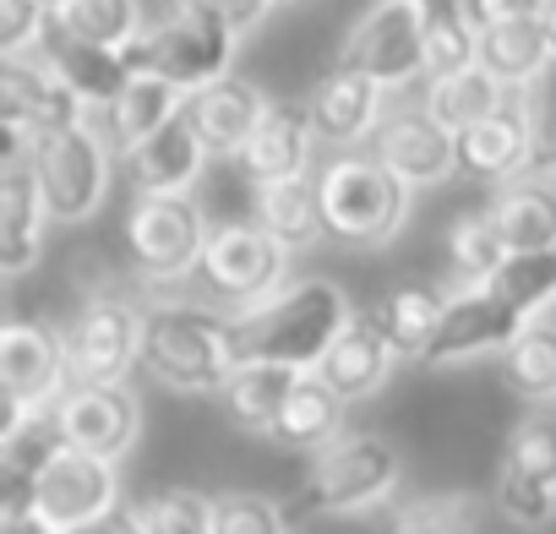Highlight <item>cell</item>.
<instances>
[{
  "label": "cell",
  "instance_id": "cell-1",
  "mask_svg": "<svg viewBox=\"0 0 556 534\" xmlns=\"http://www.w3.org/2000/svg\"><path fill=\"white\" fill-rule=\"evenodd\" d=\"M350 322L355 306L333 279H290L273 295L229 312V349L235 366H290L312 377Z\"/></svg>",
  "mask_w": 556,
  "mask_h": 534
},
{
  "label": "cell",
  "instance_id": "cell-2",
  "mask_svg": "<svg viewBox=\"0 0 556 534\" xmlns=\"http://www.w3.org/2000/svg\"><path fill=\"white\" fill-rule=\"evenodd\" d=\"M142 371L186 398H224L235 377L229 317L202 301L142 306Z\"/></svg>",
  "mask_w": 556,
  "mask_h": 534
},
{
  "label": "cell",
  "instance_id": "cell-3",
  "mask_svg": "<svg viewBox=\"0 0 556 534\" xmlns=\"http://www.w3.org/2000/svg\"><path fill=\"white\" fill-rule=\"evenodd\" d=\"M323 186V213H328V234L350 240V245H382L404 229L409 218V186L382 169L371 153H339L323 164L317 175Z\"/></svg>",
  "mask_w": 556,
  "mask_h": 534
},
{
  "label": "cell",
  "instance_id": "cell-4",
  "mask_svg": "<svg viewBox=\"0 0 556 534\" xmlns=\"http://www.w3.org/2000/svg\"><path fill=\"white\" fill-rule=\"evenodd\" d=\"M235 44L240 39L224 23H213V17H202L191 7H175L164 23H153L126 50V61H131V72H148V77H164L180 93H197V88H213V82L235 77L229 72Z\"/></svg>",
  "mask_w": 556,
  "mask_h": 534
},
{
  "label": "cell",
  "instance_id": "cell-5",
  "mask_svg": "<svg viewBox=\"0 0 556 534\" xmlns=\"http://www.w3.org/2000/svg\"><path fill=\"white\" fill-rule=\"evenodd\" d=\"M399 491V453L377 431H344L312 458L306 507L312 512H366Z\"/></svg>",
  "mask_w": 556,
  "mask_h": 534
},
{
  "label": "cell",
  "instance_id": "cell-6",
  "mask_svg": "<svg viewBox=\"0 0 556 534\" xmlns=\"http://www.w3.org/2000/svg\"><path fill=\"white\" fill-rule=\"evenodd\" d=\"M34 169L45 186V202L61 224H83L99 213V202L110 196L115 180V148L104 142V131L93 126V115L72 131H55L34 148Z\"/></svg>",
  "mask_w": 556,
  "mask_h": 534
},
{
  "label": "cell",
  "instance_id": "cell-7",
  "mask_svg": "<svg viewBox=\"0 0 556 534\" xmlns=\"http://www.w3.org/2000/svg\"><path fill=\"white\" fill-rule=\"evenodd\" d=\"M207 234H213V224L197 207V196H137V207L126 218L131 262L153 284L186 279L191 267H202Z\"/></svg>",
  "mask_w": 556,
  "mask_h": 534
},
{
  "label": "cell",
  "instance_id": "cell-8",
  "mask_svg": "<svg viewBox=\"0 0 556 534\" xmlns=\"http://www.w3.org/2000/svg\"><path fill=\"white\" fill-rule=\"evenodd\" d=\"M339 66L371 77L377 88L399 93L415 77H426V34H420V0H377L350 28Z\"/></svg>",
  "mask_w": 556,
  "mask_h": 534
},
{
  "label": "cell",
  "instance_id": "cell-9",
  "mask_svg": "<svg viewBox=\"0 0 556 534\" xmlns=\"http://www.w3.org/2000/svg\"><path fill=\"white\" fill-rule=\"evenodd\" d=\"M66 366L72 387L126 382V371L142 366V306L121 295H93L66 328Z\"/></svg>",
  "mask_w": 556,
  "mask_h": 534
},
{
  "label": "cell",
  "instance_id": "cell-10",
  "mask_svg": "<svg viewBox=\"0 0 556 534\" xmlns=\"http://www.w3.org/2000/svg\"><path fill=\"white\" fill-rule=\"evenodd\" d=\"M202 279L213 295L251 306V301L273 295L278 284H290V245L278 234H267L256 218L218 224L207 234V251H202Z\"/></svg>",
  "mask_w": 556,
  "mask_h": 534
},
{
  "label": "cell",
  "instance_id": "cell-11",
  "mask_svg": "<svg viewBox=\"0 0 556 534\" xmlns=\"http://www.w3.org/2000/svg\"><path fill=\"white\" fill-rule=\"evenodd\" d=\"M0 387H7V409H12L7 425L28 415H50L72 387L66 333H55L50 322H12L0 333Z\"/></svg>",
  "mask_w": 556,
  "mask_h": 534
},
{
  "label": "cell",
  "instance_id": "cell-12",
  "mask_svg": "<svg viewBox=\"0 0 556 534\" xmlns=\"http://www.w3.org/2000/svg\"><path fill=\"white\" fill-rule=\"evenodd\" d=\"M523 328L529 322L491 284H458L447 295V306H442V328H437V339H431L420 366L437 371V366H469L480 355H507Z\"/></svg>",
  "mask_w": 556,
  "mask_h": 534
},
{
  "label": "cell",
  "instance_id": "cell-13",
  "mask_svg": "<svg viewBox=\"0 0 556 534\" xmlns=\"http://www.w3.org/2000/svg\"><path fill=\"white\" fill-rule=\"evenodd\" d=\"M371 158L382 169H393L409 191H426V186H442L447 175H458V137L426 104H404V110H388V120L377 126Z\"/></svg>",
  "mask_w": 556,
  "mask_h": 534
},
{
  "label": "cell",
  "instance_id": "cell-14",
  "mask_svg": "<svg viewBox=\"0 0 556 534\" xmlns=\"http://www.w3.org/2000/svg\"><path fill=\"white\" fill-rule=\"evenodd\" d=\"M115 507H121V469L110 458H93V453H77V447H66L34 491V512L61 534L99 523Z\"/></svg>",
  "mask_w": 556,
  "mask_h": 534
},
{
  "label": "cell",
  "instance_id": "cell-15",
  "mask_svg": "<svg viewBox=\"0 0 556 534\" xmlns=\"http://www.w3.org/2000/svg\"><path fill=\"white\" fill-rule=\"evenodd\" d=\"M55 425L66 436V447L93 453V458H126L137 447L142 431V404L126 382H99V387H66V398L55 404Z\"/></svg>",
  "mask_w": 556,
  "mask_h": 534
},
{
  "label": "cell",
  "instance_id": "cell-16",
  "mask_svg": "<svg viewBox=\"0 0 556 534\" xmlns=\"http://www.w3.org/2000/svg\"><path fill=\"white\" fill-rule=\"evenodd\" d=\"M0 115H7V131H23L34 142H45V137L72 131V126L88 120L83 99L39 55L0 61Z\"/></svg>",
  "mask_w": 556,
  "mask_h": 534
},
{
  "label": "cell",
  "instance_id": "cell-17",
  "mask_svg": "<svg viewBox=\"0 0 556 534\" xmlns=\"http://www.w3.org/2000/svg\"><path fill=\"white\" fill-rule=\"evenodd\" d=\"M50 202L39 186L34 158L0 164V274L23 279L34 274V262L45 256V229H50Z\"/></svg>",
  "mask_w": 556,
  "mask_h": 534
},
{
  "label": "cell",
  "instance_id": "cell-18",
  "mask_svg": "<svg viewBox=\"0 0 556 534\" xmlns=\"http://www.w3.org/2000/svg\"><path fill=\"white\" fill-rule=\"evenodd\" d=\"M180 115H186V126L197 131V142L207 148V158H240V148L251 142V131H256L262 115H267V99H262V88H251L245 77H224V82H213V88L186 93Z\"/></svg>",
  "mask_w": 556,
  "mask_h": 534
},
{
  "label": "cell",
  "instance_id": "cell-19",
  "mask_svg": "<svg viewBox=\"0 0 556 534\" xmlns=\"http://www.w3.org/2000/svg\"><path fill=\"white\" fill-rule=\"evenodd\" d=\"M312 126H317V142L328 148H355L366 137H377V126L388 120V88H377L371 77L339 66L317 82L312 104H306Z\"/></svg>",
  "mask_w": 556,
  "mask_h": 534
},
{
  "label": "cell",
  "instance_id": "cell-20",
  "mask_svg": "<svg viewBox=\"0 0 556 534\" xmlns=\"http://www.w3.org/2000/svg\"><path fill=\"white\" fill-rule=\"evenodd\" d=\"M312 148H317V126L306 110L295 104H267L262 126L251 131V142L240 148V175L251 186H278V180H295L312 175Z\"/></svg>",
  "mask_w": 556,
  "mask_h": 534
},
{
  "label": "cell",
  "instance_id": "cell-21",
  "mask_svg": "<svg viewBox=\"0 0 556 534\" xmlns=\"http://www.w3.org/2000/svg\"><path fill=\"white\" fill-rule=\"evenodd\" d=\"M39 61L83 99L88 115H93V110H110V104L126 93V82H131V61H126L121 50L83 44V39L66 34L61 23H50V34H45V44H39Z\"/></svg>",
  "mask_w": 556,
  "mask_h": 534
},
{
  "label": "cell",
  "instance_id": "cell-22",
  "mask_svg": "<svg viewBox=\"0 0 556 534\" xmlns=\"http://www.w3.org/2000/svg\"><path fill=\"white\" fill-rule=\"evenodd\" d=\"M393 366H399V355H393V344L382 339L377 317H361V312H355V322L339 333V344L328 349V360L317 366V377H323L344 404H361V398H371V393L388 387Z\"/></svg>",
  "mask_w": 556,
  "mask_h": 534
},
{
  "label": "cell",
  "instance_id": "cell-23",
  "mask_svg": "<svg viewBox=\"0 0 556 534\" xmlns=\"http://www.w3.org/2000/svg\"><path fill=\"white\" fill-rule=\"evenodd\" d=\"M180 104H186V93H180V88H169L164 77L131 72L126 93H121L110 110H93V126L104 131V142H110L121 158H131L148 137H159V131L180 115Z\"/></svg>",
  "mask_w": 556,
  "mask_h": 534
},
{
  "label": "cell",
  "instance_id": "cell-24",
  "mask_svg": "<svg viewBox=\"0 0 556 534\" xmlns=\"http://www.w3.org/2000/svg\"><path fill=\"white\" fill-rule=\"evenodd\" d=\"M202 164H207V148L197 142L186 115H175L159 137H148L126 158V169H131L142 196H191V186L202 180Z\"/></svg>",
  "mask_w": 556,
  "mask_h": 534
},
{
  "label": "cell",
  "instance_id": "cell-25",
  "mask_svg": "<svg viewBox=\"0 0 556 534\" xmlns=\"http://www.w3.org/2000/svg\"><path fill=\"white\" fill-rule=\"evenodd\" d=\"M458 169L469 180H491V186H507L529 169V131H523V115L518 104L485 115L480 126L458 131Z\"/></svg>",
  "mask_w": 556,
  "mask_h": 534
},
{
  "label": "cell",
  "instance_id": "cell-26",
  "mask_svg": "<svg viewBox=\"0 0 556 534\" xmlns=\"http://www.w3.org/2000/svg\"><path fill=\"white\" fill-rule=\"evenodd\" d=\"M491 218H496V234L507 240V251H556V180L518 175V180L496 186Z\"/></svg>",
  "mask_w": 556,
  "mask_h": 534
},
{
  "label": "cell",
  "instance_id": "cell-27",
  "mask_svg": "<svg viewBox=\"0 0 556 534\" xmlns=\"http://www.w3.org/2000/svg\"><path fill=\"white\" fill-rule=\"evenodd\" d=\"M344 398L312 371V377H301L295 382V393H290V404L278 409V420H273V431H267V442H278V447H290V453H323L328 442H339L344 436Z\"/></svg>",
  "mask_w": 556,
  "mask_h": 534
},
{
  "label": "cell",
  "instance_id": "cell-28",
  "mask_svg": "<svg viewBox=\"0 0 556 534\" xmlns=\"http://www.w3.org/2000/svg\"><path fill=\"white\" fill-rule=\"evenodd\" d=\"M61 453H66V436L55 425V409L50 415L12 420L7 436H0V463H7V507H34V491H39V480L50 474V463Z\"/></svg>",
  "mask_w": 556,
  "mask_h": 534
},
{
  "label": "cell",
  "instance_id": "cell-29",
  "mask_svg": "<svg viewBox=\"0 0 556 534\" xmlns=\"http://www.w3.org/2000/svg\"><path fill=\"white\" fill-rule=\"evenodd\" d=\"M256 224L267 234H278L290 251L295 245H317L328 240V213H323V186L312 175L278 180V186H256Z\"/></svg>",
  "mask_w": 556,
  "mask_h": 534
},
{
  "label": "cell",
  "instance_id": "cell-30",
  "mask_svg": "<svg viewBox=\"0 0 556 534\" xmlns=\"http://www.w3.org/2000/svg\"><path fill=\"white\" fill-rule=\"evenodd\" d=\"M420 34H426V82L480 66V28L464 0H420Z\"/></svg>",
  "mask_w": 556,
  "mask_h": 534
},
{
  "label": "cell",
  "instance_id": "cell-31",
  "mask_svg": "<svg viewBox=\"0 0 556 534\" xmlns=\"http://www.w3.org/2000/svg\"><path fill=\"white\" fill-rule=\"evenodd\" d=\"M442 306H447V295H437L426 284H399L393 295H382V306L371 317L399 360H426V349L442 328Z\"/></svg>",
  "mask_w": 556,
  "mask_h": 534
},
{
  "label": "cell",
  "instance_id": "cell-32",
  "mask_svg": "<svg viewBox=\"0 0 556 534\" xmlns=\"http://www.w3.org/2000/svg\"><path fill=\"white\" fill-rule=\"evenodd\" d=\"M301 377H306V371H290V366H235V377H229V387H224L229 420H235L240 431L267 436L273 420H278V409L290 404V393H295Z\"/></svg>",
  "mask_w": 556,
  "mask_h": 534
},
{
  "label": "cell",
  "instance_id": "cell-33",
  "mask_svg": "<svg viewBox=\"0 0 556 534\" xmlns=\"http://www.w3.org/2000/svg\"><path fill=\"white\" fill-rule=\"evenodd\" d=\"M420 104H426V110L458 137V131L480 126L485 115L507 110V88H502L485 66H469V72H453V77H431Z\"/></svg>",
  "mask_w": 556,
  "mask_h": 534
},
{
  "label": "cell",
  "instance_id": "cell-34",
  "mask_svg": "<svg viewBox=\"0 0 556 534\" xmlns=\"http://www.w3.org/2000/svg\"><path fill=\"white\" fill-rule=\"evenodd\" d=\"M480 66L502 82V88H523L551 66L545 34L540 23H502V28H480Z\"/></svg>",
  "mask_w": 556,
  "mask_h": 534
},
{
  "label": "cell",
  "instance_id": "cell-35",
  "mask_svg": "<svg viewBox=\"0 0 556 534\" xmlns=\"http://www.w3.org/2000/svg\"><path fill=\"white\" fill-rule=\"evenodd\" d=\"M491 290L523 322H545V312L556 306V251H507V262L496 267Z\"/></svg>",
  "mask_w": 556,
  "mask_h": 534
},
{
  "label": "cell",
  "instance_id": "cell-36",
  "mask_svg": "<svg viewBox=\"0 0 556 534\" xmlns=\"http://www.w3.org/2000/svg\"><path fill=\"white\" fill-rule=\"evenodd\" d=\"M502 382L523 404H556V322H529L502 355Z\"/></svg>",
  "mask_w": 556,
  "mask_h": 534
},
{
  "label": "cell",
  "instance_id": "cell-37",
  "mask_svg": "<svg viewBox=\"0 0 556 534\" xmlns=\"http://www.w3.org/2000/svg\"><path fill=\"white\" fill-rule=\"evenodd\" d=\"M447 262H453V279L458 284H491L496 267L507 262V240L496 234V218L491 207H475V213H458L453 229H447Z\"/></svg>",
  "mask_w": 556,
  "mask_h": 534
},
{
  "label": "cell",
  "instance_id": "cell-38",
  "mask_svg": "<svg viewBox=\"0 0 556 534\" xmlns=\"http://www.w3.org/2000/svg\"><path fill=\"white\" fill-rule=\"evenodd\" d=\"M66 34H77L83 44H99V50H131L148 28H142V0H77L72 12L55 17Z\"/></svg>",
  "mask_w": 556,
  "mask_h": 534
},
{
  "label": "cell",
  "instance_id": "cell-39",
  "mask_svg": "<svg viewBox=\"0 0 556 534\" xmlns=\"http://www.w3.org/2000/svg\"><path fill=\"white\" fill-rule=\"evenodd\" d=\"M518 115H523V131H529V169L523 175H540V180H556V61L518 88Z\"/></svg>",
  "mask_w": 556,
  "mask_h": 534
},
{
  "label": "cell",
  "instance_id": "cell-40",
  "mask_svg": "<svg viewBox=\"0 0 556 534\" xmlns=\"http://www.w3.org/2000/svg\"><path fill=\"white\" fill-rule=\"evenodd\" d=\"M137 512H142V529H148V534H218V523H213V496H202V491H191V485L159 491V496H148Z\"/></svg>",
  "mask_w": 556,
  "mask_h": 534
},
{
  "label": "cell",
  "instance_id": "cell-41",
  "mask_svg": "<svg viewBox=\"0 0 556 534\" xmlns=\"http://www.w3.org/2000/svg\"><path fill=\"white\" fill-rule=\"evenodd\" d=\"M502 463H513L518 474L540 480L556 491V415H523L507 436V453Z\"/></svg>",
  "mask_w": 556,
  "mask_h": 534
},
{
  "label": "cell",
  "instance_id": "cell-42",
  "mask_svg": "<svg viewBox=\"0 0 556 534\" xmlns=\"http://www.w3.org/2000/svg\"><path fill=\"white\" fill-rule=\"evenodd\" d=\"M491 501L502 507V518H513V523H523V529H540V523L556 518V491L540 485V480H529V474H518L513 463L496 469Z\"/></svg>",
  "mask_w": 556,
  "mask_h": 534
},
{
  "label": "cell",
  "instance_id": "cell-43",
  "mask_svg": "<svg viewBox=\"0 0 556 534\" xmlns=\"http://www.w3.org/2000/svg\"><path fill=\"white\" fill-rule=\"evenodd\" d=\"M213 523H218V534H290V518L278 512V501L262 496V491L213 496Z\"/></svg>",
  "mask_w": 556,
  "mask_h": 534
},
{
  "label": "cell",
  "instance_id": "cell-44",
  "mask_svg": "<svg viewBox=\"0 0 556 534\" xmlns=\"http://www.w3.org/2000/svg\"><path fill=\"white\" fill-rule=\"evenodd\" d=\"M50 23H55V17L39 7V0H0V61L39 55Z\"/></svg>",
  "mask_w": 556,
  "mask_h": 534
},
{
  "label": "cell",
  "instance_id": "cell-45",
  "mask_svg": "<svg viewBox=\"0 0 556 534\" xmlns=\"http://www.w3.org/2000/svg\"><path fill=\"white\" fill-rule=\"evenodd\" d=\"M175 7H191V12L224 23L235 39H245V34H256L267 23V12L278 7V0H175Z\"/></svg>",
  "mask_w": 556,
  "mask_h": 534
},
{
  "label": "cell",
  "instance_id": "cell-46",
  "mask_svg": "<svg viewBox=\"0 0 556 534\" xmlns=\"http://www.w3.org/2000/svg\"><path fill=\"white\" fill-rule=\"evenodd\" d=\"M475 28H502V23H540L551 0H464Z\"/></svg>",
  "mask_w": 556,
  "mask_h": 534
},
{
  "label": "cell",
  "instance_id": "cell-47",
  "mask_svg": "<svg viewBox=\"0 0 556 534\" xmlns=\"http://www.w3.org/2000/svg\"><path fill=\"white\" fill-rule=\"evenodd\" d=\"M393 534H464V529H458V518H453L447 501H420V507H409L399 518Z\"/></svg>",
  "mask_w": 556,
  "mask_h": 534
},
{
  "label": "cell",
  "instance_id": "cell-48",
  "mask_svg": "<svg viewBox=\"0 0 556 534\" xmlns=\"http://www.w3.org/2000/svg\"><path fill=\"white\" fill-rule=\"evenodd\" d=\"M72 534H148V529H142V512H137V507H115L110 518L83 523V529H72Z\"/></svg>",
  "mask_w": 556,
  "mask_h": 534
},
{
  "label": "cell",
  "instance_id": "cell-49",
  "mask_svg": "<svg viewBox=\"0 0 556 534\" xmlns=\"http://www.w3.org/2000/svg\"><path fill=\"white\" fill-rule=\"evenodd\" d=\"M0 534H61V529H50L34 507H7V518H0Z\"/></svg>",
  "mask_w": 556,
  "mask_h": 534
},
{
  "label": "cell",
  "instance_id": "cell-50",
  "mask_svg": "<svg viewBox=\"0 0 556 534\" xmlns=\"http://www.w3.org/2000/svg\"><path fill=\"white\" fill-rule=\"evenodd\" d=\"M540 34H545V50H551V61H556V0L540 12Z\"/></svg>",
  "mask_w": 556,
  "mask_h": 534
},
{
  "label": "cell",
  "instance_id": "cell-51",
  "mask_svg": "<svg viewBox=\"0 0 556 534\" xmlns=\"http://www.w3.org/2000/svg\"><path fill=\"white\" fill-rule=\"evenodd\" d=\"M39 7H45L50 17H61V12H72V7H77V0H39Z\"/></svg>",
  "mask_w": 556,
  "mask_h": 534
}]
</instances>
